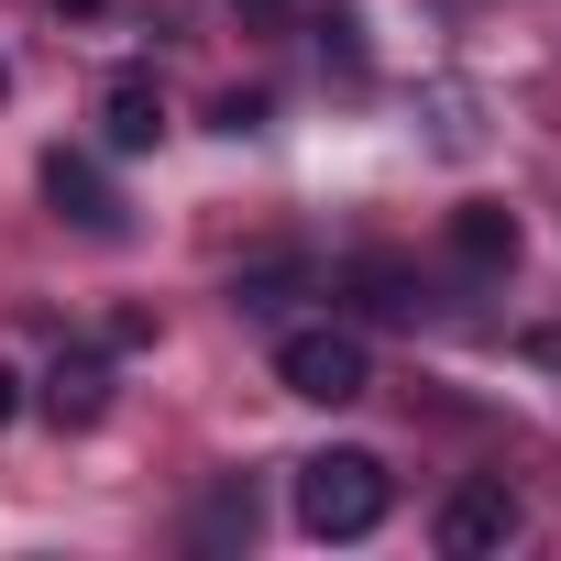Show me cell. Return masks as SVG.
Returning a JSON list of instances; mask_svg holds the SVG:
<instances>
[{
	"label": "cell",
	"mask_w": 561,
	"mask_h": 561,
	"mask_svg": "<svg viewBox=\"0 0 561 561\" xmlns=\"http://www.w3.org/2000/svg\"><path fill=\"white\" fill-rule=\"evenodd\" d=\"M386 506H397V484L375 451H309L298 462V528L309 539H375Z\"/></svg>",
	"instance_id": "obj_1"
},
{
	"label": "cell",
	"mask_w": 561,
	"mask_h": 561,
	"mask_svg": "<svg viewBox=\"0 0 561 561\" xmlns=\"http://www.w3.org/2000/svg\"><path fill=\"white\" fill-rule=\"evenodd\" d=\"M275 386H287V397H309V408H353V397L375 386V353H364V331L309 320V331H287V342H275Z\"/></svg>",
	"instance_id": "obj_2"
},
{
	"label": "cell",
	"mask_w": 561,
	"mask_h": 561,
	"mask_svg": "<svg viewBox=\"0 0 561 561\" xmlns=\"http://www.w3.org/2000/svg\"><path fill=\"white\" fill-rule=\"evenodd\" d=\"M517 528H528V506H517L506 473H473V484L440 495V550H451V561H484V550H506Z\"/></svg>",
	"instance_id": "obj_3"
},
{
	"label": "cell",
	"mask_w": 561,
	"mask_h": 561,
	"mask_svg": "<svg viewBox=\"0 0 561 561\" xmlns=\"http://www.w3.org/2000/svg\"><path fill=\"white\" fill-rule=\"evenodd\" d=\"M45 198H56V220H78V231H100V242H122V198H111V176L89 165V154H45Z\"/></svg>",
	"instance_id": "obj_4"
},
{
	"label": "cell",
	"mask_w": 561,
	"mask_h": 561,
	"mask_svg": "<svg viewBox=\"0 0 561 561\" xmlns=\"http://www.w3.org/2000/svg\"><path fill=\"white\" fill-rule=\"evenodd\" d=\"M100 133H111V154H144V144L165 133V100H154V78H144V67H122V78L100 89Z\"/></svg>",
	"instance_id": "obj_5"
},
{
	"label": "cell",
	"mask_w": 561,
	"mask_h": 561,
	"mask_svg": "<svg viewBox=\"0 0 561 561\" xmlns=\"http://www.w3.org/2000/svg\"><path fill=\"white\" fill-rule=\"evenodd\" d=\"M451 264H462V275H506V264H517V220H506L495 198H462V209H451Z\"/></svg>",
	"instance_id": "obj_6"
},
{
	"label": "cell",
	"mask_w": 561,
	"mask_h": 561,
	"mask_svg": "<svg viewBox=\"0 0 561 561\" xmlns=\"http://www.w3.org/2000/svg\"><path fill=\"white\" fill-rule=\"evenodd\" d=\"M100 408H111V364H100V353H67V364L45 375V419H56V430H100Z\"/></svg>",
	"instance_id": "obj_7"
},
{
	"label": "cell",
	"mask_w": 561,
	"mask_h": 561,
	"mask_svg": "<svg viewBox=\"0 0 561 561\" xmlns=\"http://www.w3.org/2000/svg\"><path fill=\"white\" fill-rule=\"evenodd\" d=\"M353 287H364V309H375V320H397V309H419L397 264H353Z\"/></svg>",
	"instance_id": "obj_8"
},
{
	"label": "cell",
	"mask_w": 561,
	"mask_h": 561,
	"mask_svg": "<svg viewBox=\"0 0 561 561\" xmlns=\"http://www.w3.org/2000/svg\"><path fill=\"white\" fill-rule=\"evenodd\" d=\"M12 408H23V375H0V419H12Z\"/></svg>",
	"instance_id": "obj_9"
},
{
	"label": "cell",
	"mask_w": 561,
	"mask_h": 561,
	"mask_svg": "<svg viewBox=\"0 0 561 561\" xmlns=\"http://www.w3.org/2000/svg\"><path fill=\"white\" fill-rule=\"evenodd\" d=\"M56 12H100V0H56Z\"/></svg>",
	"instance_id": "obj_10"
},
{
	"label": "cell",
	"mask_w": 561,
	"mask_h": 561,
	"mask_svg": "<svg viewBox=\"0 0 561 561\" xmlns=\"http://www.w3.org/2000/svg\"><path fill=\"white\" fill-rule=\"evenodd\" d=\"M231 12H275V0H231Z\"/></svg>",
	"instance_id": "obj_11"
}]
</instances>
